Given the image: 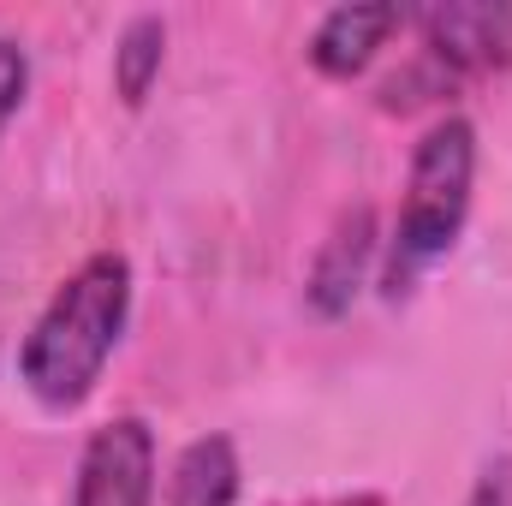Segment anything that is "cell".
<instances>
[{"label": "cell", "instance_id": "8992f818", "mask_svg": "<svg viewBox=\"0 0 512 506\" xmlns=\"http://www.w3.org/2000/svg\"><path fill=\"white\" fill-rule=\"evenodd\" d=\"M405 24V12L399 6H334L316 30H310V60H316V72H328V78H352V72H364L370 60H376V48H382L387 36Z\"/></svg>", "mask_w": 512, "mask_h": 506}, {"label": "cell", "instance_id": "5b68a950", "mask_svg": "<svg viewBox=\"0 0 512 506\" xmlns=\"http://www.w3.org/2000/svg\"><path fill=\"white\" fill-rule=\"evenodd\" d=\"M370 256H376V215L358 203L334 221V233L322 239V256L310 268V304L316 316H346L364 274H370Z\"/></svg>", "mask_w": 512, "mask_h": 506}, {"label": "cell", "instance_id": "9c48e42d", "mask_svg": "<svg viewBox=\"0 0 512 506\" xmlns=\"http://www.w3.org/2000/svg\"><path fill=\"white\" fill-rule=\"evenodd\" d=\"M24 90H30V60H24V48L12 36H0V131L24 108Z\"/></svg>", "mask_w": 512, "mask_h": 506}, {"label": "cell", "instance_id": "7a4b0ae2", "mask_svg": "<svg viewBox=\"0 0 512 506\" xmlns=\"http://www.w3.org/2000/svg\"><path fill=\"white\" fill-rule=\"evenodd\" d=\"M471 185H477V126L465 114H447L423 131L411 173H405V203L393 227V256H387V292H411V280L453 251L471 215Z\"/></svg>", "mask_w": 512, "mask_h": 506}, {"label": "cell", "instance_id": "6da1fadb", "mask_svg": "<svg viewBox=\"0 0 512 506\" xmlns=\"http://www.w3.org/2000/svg\"><path fill=\"white\" fill-rule=\"evenodd\" d=\"M126 316H131V262L120 251L84 256L60 280V292L48 298L36 328L24 334V352H18L24 387L48 411H78L108 370V358L126 334Z\"/></svg>", "mask_w": 512, "mask_h": 506}, {"label": "cell", "instance_id": "3957f363", "mask_svg": "<svg viewBox=\"0 0 512 506\" xmlns=\"http://www.w3.org/2000/svg\"><path fill=\"white\" fill-rule=\"evenodd\" d=\"M72 506H155V435L143 417H114L90 435Z\"/></svg>", "mask_w": 512, "mask_h": 506}, {"label": "cell", "instance_id": "30bf717a", "mask_svg": "<svg viewBox=\"0 0 512 506\" xmlns=\"http://www.w3.org/2000/svg\"><path fill=\"white\" fill-rule=\"evenodd\" d=\"M465 506H512V471H507V465L483 471V477H477V489H471V501H465Z\"/></svg>", "mask_w": 512, "mask_h": 506}, {"label": "cell", "instance_id": "52a82bcc", "mask_svg": "<svg viewBox=\"0 0 512 506\" xmlns=\"http://www.w3.org/2000/svg\"><path fill=\"white\" fill-rule=\"evenodd\" d=\"M239 501V447L227 435H197L173 459L167 506H233Z\"/></svg>", "mask_w": 512, "mask_h": 506}, {"label": "cell", "instance_id": "ba28073f", "mask_svg": "<svg viewBox=\"0 0 512 506\" xmlns=\"http://www.w3.org/2000/svg\"><path fill=\"white\" fill-rule=\"evenodd\" d=\"M161 60H167V24L155 12H137L126 30H120V48H114V84H120V96H126L131 108L161 78Z\"/></svg>", "mask_w": 512, "mask_h": 506}, {"label": "cell", "instance_id": "277c9868", "mask_svg": "<svg viewBox=\"0 0 512 506\" xmlns=\"http://www.w3.org/2000/svg\"><path fill=\"white\" fill-rule=\"evenodd\" d=\"M423 60L453 72H495L512 60V6L507 0H447L417 12Z\"/></svg>", "mask_w": 512, "mask_h": 506}]
</instances>
